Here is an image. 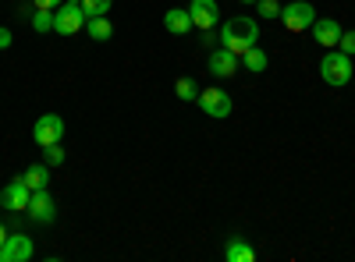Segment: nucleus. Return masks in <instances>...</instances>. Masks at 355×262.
<instances>
[{
    "label": "nucleus",
    "mask_w": 355,
    "mask_h": 262,
    "mask_svg": "<svg viewBox=\"0 0 355 262\" xmlns=\"http://www.w3.org/2000/svg\"><path fill=\"white\" fill-rule=\"evenodd\" d=\"M256 39H259V28H256V21L252 18H231V21H224V28H220V43H224V50H231V53H245L249 46H256Z\"/></svg>",
    "instance_id": "f257e3e1"
},
{
    "label": "nucleus",
    "mask_w": 355,
    "mask_h": 262,
    "mask_svg": "<svg viewBox=\"0 0 355 262\" xmlns=\"http://www.w3.org/2000/svg\"><path fill=\"white\" fill-rule=\"evenodd\" d=\"M320 75H323V82H327V85L341 89V85H348V82H352V57H348V53H341V50L327 53V57L320 61Z\"/></svg>",
    "instance_id": "f03ea898"
},
{
    "label": "nucleus",
    "mask_w": 355,
    "mask_h": 262,
    "mask_svg": "<svg viewBox=\"0 0 355 262\" xmlns=\"http://www.w3.org/2000/svg\"><path fill=\"white\" fill-rule=\"evenodd\" d=\"M281 21H284L288 32H306V28H313V21H316V11H313L309 0H291V4L281 8Z\"/></svg>",
    "instance_id": "7ed1b4c3"
},
{
    "label": "nucleus",
    "mask_w": 355,
    "mask_h": 262,
    "mask_svg": "<svg viewBox=\"0 0 355 262\" xmlns=\"http://www.w3.org/2000/svg\"><path fill=\"white\" fill-rule=\"evenodd\" d=\"M82 25H85L82 0H64V11H53V32H61V36H75Z\"/></svg>",
    "instance_id": "20e7f679"
},
{
    "label": "nucleus",
    "mask_w": 355,
    "mask_h": 262,
    "mask_svg": "<svg viewBox=\"0 0 355 262\" xmlns=\"http://www.w3.org/2000/svg\"><path fill=\"white\" fill-rule=\"evenodd\" d=\"M196 103L202 106V113H210V118H231V96L224 89H199Z\"/></svg>",
    "instance_id": "39448f33"
},
{
    "label": "nucleus",
    "mask_w": 355,
    "mask_h": 262,
    "mask_svg": "<svg viewBox=\"0 0 355 262\" xmlns=\"http://www.w3.org/2000/svg\"><path fill=\"white\" fill-rule=\"evenodd\" d=\"M33 138H36V145L61 142V138H64V121L57 118V113H43V118L36 121V128H33Z\"/></svg>",
    "instance_id": "423d86ee"
},
{
    "label": "nucleus",
    "mask_w": 355,
    "mask_h": 262,
    "mask_svg": "<svg viewBox=\"0 0 355 262\" xmlns=\"http://www.w3.org/2000/svg\"><path fill=\"white\" fill-rule=\"evenodd\" d=\"M33 238H25V234H11L4 245H0V262H28L33 259Z\"/></svg>",
    "instance_id": "0eeeda50"
},
{
    "label": "nucleus",
    "mask_w": 355,
    "mask_h": 262,
    "mask_svg": "<svg viewBox=\"0 0 355 262\" xmlns=\"http://www.w3.org/2000/svg\"><path fill=\"white\" fill-rule=\"evenodd\" d=\"M25 213L33 216L36 223H53L57 206H53V198L46 195V188H36L33 195H28V209H25Z\"/></svg>",
    "instance_id": "6e6552de"
},
{
    "label": "nucleus",
    "mask_w": 355,
    "mask_h": 262,
    "mask_svg": "<svg viewBox=\"0 0 355 262\" xmlns=\"http://www.w3.org/2000/svg\"><path fill=\"white\" fill-rule=\"evenodd\" d=\"M189 18L196 28H214L220 21V8H217V0H192V8H189Z\"/></svg>",
    "instance_id": "1a4fd4ad"
},
{
    "label": "nucleus",
    "mask_w": 355,
    "mask_h": 262,
    "mask_svg": "<svg viewBox=\"0 0 355 262\" xmlns=\"http://www.w3.org/2000/svg\"><path fill=\"white\" fill-rule=\"evenodd\" d=\"M28 195H33V188L18 178V181H11L4 191H0V206L4 209H28Z\"/></svg>",
    "instance_id": "9d476101"
},
{
    "label": "nucleus",
    "mask_w": 355,
    "mask_h": 262,
    "mask_svg": "<svg viewBox=\"0 0 355 262\" xmlns=\"http://www.w3.org/2000/svg\"><path fill=\"white\" fill-rule=\"evenodd\" d=\"M210 71L217 75V78H231L234 71H239V53H231V50H214L210 53Z\"/></svg>",
    "instance_id": "9b49d317"
},
{
    "label": "nucleus",
    "mask_w": 355,
    "mask_h": 262,
    "mask_svg": "<svg viewBox=\"0 0 355 262\" xmlns=\"http://www.w3.org/2000/svg\"><path fill=\"white\" fill-rule=\"evenodd\" d=\"M313 39H316L320 46H338V39H341V25H338L334 18H320V21H313Z\"/></svg>",
    "instance_id": "f8f14e48"
},
{
    "label": "nucleus",
    "mask_w": 355,
    "mask_h": 262,
    "mask_svg": "<svg viewBox=\"0 0 355 262\" xmlns=\"http://www.w3.org/2000/svg\"><path fill=\"white\" fill-rule=\"evenodd\" d=\"M164 28H167L171 36H185L189 28H192V18H189V11H182V8L167 11V15H164Z\"/></svg>",
    "instance_id": "ddd939ff"
},
{
    "label": "nucleus",
    "mask_w": 355,
    "mask_h": 262,
    "mask_svg": "<svg viewBox=\"0 0 355 262\" xmlns=\"http://www.w3.org/2000/svg\"><path fill=\"white\" fill-rule=\"evenodd\" d=\"M85 32H89V39H96V43H107V39L114 36V28H110L107 15H96V18H85Z\"/></svg>",
    "instance_id": "4468645a"
},
{
    "label": "nucleus",
    "mask_w": 355,
    "mask_h": 262,
    "mask_svg": "<svg viewBox=\"0 0 355 262\" xmlns=\"http://www.w3.org/2000/svg\"><path fill=\"white\" fill-rule=\"evenodd\" d=\"M224 259H227V262H252L256 252H252V245H245L242 238H234V241L224 248Z\"/></svg>",
    "instance_id": "2eb2a0df"
},
{
    "label": "nucleus",
    "mask_w": 355,
    "mask_h": 262,
    "mask_svg": "<svg viewBox=\"0 0 355 262\" xmlns=\"http://www.w3.org/2000/svg\"><path fill=\"white\" fill-rule=\"evenodd\" d=\"M21 181H25L28 188H33V191H36V188H46V181H50V174H46V167L40 163V167H28V170L21 174Z\"/></svg>",
    "instance_id": "dca6fc26"
},
{
    "label": "nucleus",
    "mask_w": 355,
    "mask_h": 262,
    "mask_svg": "<svg viewBox=\"0 0 355 262\" xmlns=\"http://www.w3.org/2000/svg\"><path fill=\"white\" fill-rule=\"evenodd\" d=\"M242 64H245L249 71H263V68H266V53H263L259 46H249V50L242 53Z\"/></svg>",
    "instance_id": "f3484780"
},
{
    "label": "nucleus",
    "mask_w": 355,
    "mask_h": 262,
    "mask_svg": "<svg viewBox=\"0 0 355 262\" xmlns=\"http://www.w3.org/2000/svg\"><path fill=\"white\" fill-rule=\"evenodd\" d=\"M174 93H178V100H196L199 96V85L192 78H178L174 82Z\"/></svg>",
    "instance_id": "a211bd4d"
},
{
    "label": "nucleus",
    "mask_w": 355,
    "mask_h": 262,
    "mask_svg": "<svg viewBox=\"0 0 355 262\" xmlns=\"http://www.w3.org/2000/svg\"><path fill=\"white\" fill-rule=\"evenodd\" d=\"M82 11H85V18L107 15V11H110V0H82Z\"/></svg>",
    "instance_id": "6ab92c4d"
},
{
    "label": "nucleus",
    "mask_w": 355,
    "mask_h": 262,
    "mask_svg": "<svg viewBox=\"0 0 355 262\" xmlns=\"http://www.w3.org/2000/svg\"><path fill=\"white\" fill-rule=\"evenodd\" d=\"M33 28H36V32H50V28H53V11H36L33 15Z\"/></svg>",
    "instance_id": "aec40b11"
},
{
    "label": "nucleus",
    "mask_w": 355,
    "mask_h": 262,
    "mask_svg": "<svg viewBox=\"0 0 355 262\" xmlns=\"http://www.w3.org/2000/svg\"><path fill=\"white\" fill-rule=\"evenodd\" d=\"M43 153H46V163H50V167L64 163V149H61V142H53V145H43Z\"/></svg>",
    "instance_id": "412c9836"
},
{
    "label": "nucleus",
    "mask_w": 355,
    "mask_h": 262,
    "mask_svg": "<svg viewBox=\"0 0 355 262\" xmlns=\"http://www.w3.org/2000/svg\"><path fill=\"white\" fill-rule=\"evenodd\" d=\"M256 4H259L263 18H281V4H277V0H256Z\"/></svg>",
    "instance_id": "4be33fe9"
},
{
    "label": "nucleus",
    "mask_w": 355,
    "mask_h": 262,
    "mask_svg": "<svg viewBox=\"0 0 355 262\" xmlns=\"http://www.w3.org/2000/svg\"><path fill=\"white\" fill-rule=\"evenodd\" d=\"M338 46H341V53H355V28H348V32H341V39H338Z\"/></svg>",
    "instance_id": "5701e85b"
},
{
    "label": "nucleus",
    "mask_w": 355,
    "mask_h": 262,
    "mask_svg": "<svg viewBox=\"0 0 355 262\" xmlns=\"http://www.w3.org/2000/svg\"><path fill=\"white\" fill-rule=\"evenodd\" d=\"M36 8H43V11H57V8H64V0H36Z\"/></svg>",
    "instance_id": "b1692460"
},
{
    "label": "nucleus",
    "mask_w": 355,
    "mask_h": 262,
    "mask_svg": "<svg viewBox=\"0 0 355 262\" xmlns=\"http://www.w3.org/2000/svg\"><path fill=\"white\" fill-rule=\"evenodd\" d=\"M11 46V32H8V28H0V50H8Z\"/></svg>",
    "instance_id": "393cba45"
},
{
    "label": "nucleus",
    "mask_w": 355,
    "mask_h": 262,
    "mask_svg": "<svg viewBox=\"0 0 355 262\" xmlns=\"http://www.w3.org/2000/svg\"><path fill=\"white\" fill-rule=\"evenodd\" d=\"M8 241V230H4V223H0V245H4Z\"/></svg>",
    "instance_id": "a878e982"
},
{
    "label": "nucleus",
    "mask_w": 355,
    "mask_h": 262,
    "mask_svg": "<svg viewBox=\"0 0 355 262\" xmlns=\"http://www.w3.org/2000/svg\"><path fill=\"white\" fill-rule=\"evenodd\" d=\"M242 4H256V0H242Z\"/></svg>",
    "instance_id": "bb28decb"
}]
</instances>
